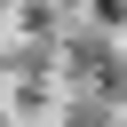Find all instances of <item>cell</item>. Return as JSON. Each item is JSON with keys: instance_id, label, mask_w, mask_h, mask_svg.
Wrapping results in <instances>:
<instances>
[{"instance_id": "6da1fadb", "label": "cell", "mask_w": 127, "mask_h": 127, "mask_svg": "<svg viewBox=\"0 0 127 127\" xmlns=\"http://www.w3.org/2000/svg\"><path fill=\"white\" fill-rule=\"evenodd\" d=\"M87 24L95 32H127V0H87Z\"/></svg>"}]
</instances>
